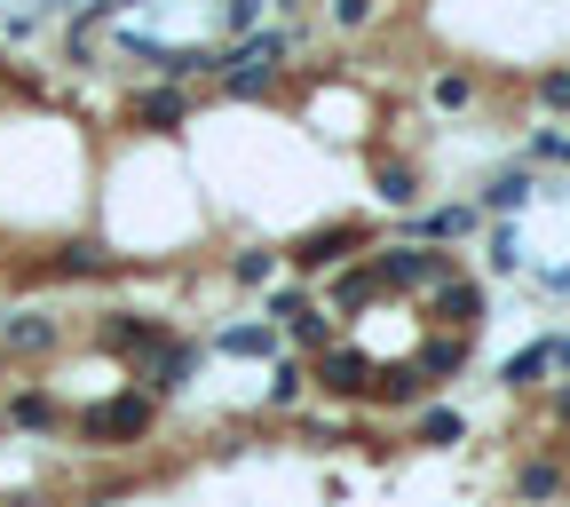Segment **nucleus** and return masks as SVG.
<instances>
[{"label": "nucleus", "mask_w": 570, "mask_h": 507, "mask_svg": "<svg viewBox=\"0 0 570 507\" xmlns=\"http://www.w3.org/2000/svg\"><path fill=\"white\" fill-rule=\"evenodd\" d=\"M142 428H151V404H142V397H111V404H96L80 420V437L88 445H127V437H142Z\"/></svg>", "instance_id": "f257e3e1"}, {"label": "nucleus", "mask_w": 570, "mask_h": 507, "mask_svg": "<svg viewBox=\"0 0 570 507\" xmlns=\"http://www.w3.org/2000/svg\"><path fill=\"white\" fill-rule=\"evenodd\" d=\"M104 341H111L119 357H135V365H151V357L167 349V333H159V325H142V318H111V325H104Z\"/></svg>", "instance_id": "f03ea898"}, {"label": "nucleus", "mask_w": 570, "mask_h": 507, "mask_svg": "<svg viewBox=\"0 0 570 507\" xmlns=\"http://www.w3.org/2000/svg\"><path fill=\"white\" fill-rule=\"evenodd\" d=\"M223 349H230V357H269V349H277V325H230Z\"/></svg>", "instance_id": "7ed1b4c3"}, {"label": "nucleus", "mask_w": 570, "mask_h": 507, "mask_svg": "<svg viewBox=\"0 0 570 507\" xmlns=\"http://www.w3.org/2000/svg\"><path fill=\"white\" fill-rule=\"evenodd\" d=\"M531 198V175L515 167V175H491V191H483V206H523Z\"/></svg>", "instance_id": "20e7f679"}, {"label": "nucleus", "mask_w": 570, "mask_h": 507, "mask_svg": "<svg viewBox=\"0 0 570 507\" xmlns=\"http://www.w3.org/2000/svg\"><path fill=\"white\" fill-rule=\"evenodd\" d=\"M539 373H554V357H547V341H539V349H523V357H515V365H508V381H515V389H523V381H539Z\"/></svg>", "instance_id": "39448f33"}, {"label": "nucleus", "mask_w": 570, "mask_h": 507, "mask_svg": "<svg viewBox=\"0 0 570 507\" xmlns=\"http://www.w3.org/2000/svg\"><path fill=\"white\" fill-rule=\"evenodd\" d=\"M0 341H9V349H48V341H56V325L24 318V325H9V333H0Z\"/></svg>", "instance_id": "423d86ee"}, {"label": "nucleus", "mask_w": 570, "mask_h": 507, "mask_svg": "<svg viewBox=\"0 0 570 507\" xmlns=\"http://www.w3.org/2000/svg\"><path fill=\"white\" fill-rule=\"evenodd\" d=\"M420 437H428V445H460V412H428Z\"/></svg>", "instance_id": "0eeeda50"}, {"label": "nucleus", "mask_w": 570, "mask_h": 507, "mask_svg": "<svg viewBox=\"0 0 570 507\" xmlns=\"http://www.w3.org/2000/svg\"><path fill=\"white\" fill-rule=\"evenodd\" d=\"M468 223H475V214H468V206H444V214H428V231H436V238H460Z\"/></svg>", "instance_id": "6e6552de"}, {"label": "nucleus", "mask_w": 570, "mask_h": 507, "mask_svg": "<svg viewBox=\"0 0 570 507\" xmlns=\"http://www.w3.org/2000/svg\"><path fill=\"white\" fill-rule=\"evenodd\" d=\"M554 484H562V476H554V468H523V476H515V491H523V499H547V491H554Z\"/></svg>", "instance_id": "1a4fd4ad"}, {"label": "nucleus", "mask_w": 570, "mask_h": 507, "mask_svg": "<svg viewBox=\"0 0 570 507\" xmlns=\"http://www.w3.org/2000/svg\"><path fill=\"white\" fill-rule=\"evenodd\" d=\"M135 119H183V96H142Z\"/></svg>", "instance_id": "9d476101"}, {"label": "nucleus", "mask_w": 570, "mask_h": 507, "mask_svg": "<svg viewBox=\"0 0 570 507\" xmlns=\"http://www.w3.org/2000/svg\"><path fill=\"white\" fill-rule=\"evenodd\" d=\"M381 198L404 206V198H412V167H389V175H381Z\"/></svg>", "instance_id": "9b49d317"}, {"label": "nucleus", "mask_w": 570, "mask_h": 507, "mask_svg": "<svg viewBox=\"0 0 570 507\" xmlns=\"http://www.w3.org/2000/svg\"><path fill=\"white\" fill-rule=\"evenodd\" d=\"M539 96H547L554 111H570V71H547V80H539Z\"/></svg>", "instance_id": "f8f14e48"}, {"label": "nucleus", "mask_w": 570, "mask_h": 507, "mask_svg": "<svg viewBox=\"0 0 570 507\" xmlns=\"http://www.w3.org/2000/svg\"><path fill=\"white\" fill-rule=\"evenodd\" d=\"M294 397H302V373H294V365H285V373L269 381V404H294Z\"/></svg>", "instance_id": "ddd939ff"}, {"label": "nucleus", "mask_w": 570, "mask_h": 507, "mask_svg": "<svg viewBox=\"0 0 570 507\" xmlns=\"http://www.w3.org/2000/svg\"><path fill=\"white\" fill-rule=\"evenodd\" d=\"M547 357H554V365H570V333H562V341H547Z\"/></svg>", "instance_id": "4468645a"}, {"label": "nucleus", "mask_w": 570, "mask_h": 507, "mask_svg": "<svg viewBox=\"0 0 570 507\" xmlns=\"http://www.w3.org/2000/svg\"><path fill=\"white\" fill-rule=\"evenodd\" d=\"M554 412H562V420H570V389H562V397H554Z\"/></svg>", "instance_id": "2eb2a0df"}, {"label": "nucleus", "mask_w": 570, "mask_h": 507, "mask_svg": "<svg viewBox=\"0 0 570 507\" xmlns=\"http://www.w3.org/2000/svg\"><path fill=\"white\" fill-rule=\"evenodd\" d=\"M562 159H570V143H562Z\"/></svg>", "instance_id": "dca6fc26"}]
</instances>
